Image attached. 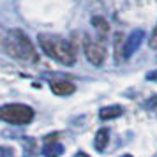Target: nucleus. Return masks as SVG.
Instances as JSON below:
<instances>
[{"instance_id": "1", "label": "nucleus", "mask_w": 157, "mask_h": 157, "mask_svg": "<svg viewBox=\"0 0 157 157\" xmlns=\"http://www.w3.org/2000/svg\"><path fill=\"white\" fill-rule=\"evenodd\" d=\"M41 50L50 58L57 60L64 65H72L76 62V51L69 41L62 39L60 36H51V34H39L37 37Z\"/></svg>"}, {"instance_id": "2", "label": "nucleus", "mask_w": 157, "mask_h": 157, "mask_svg": "<svg viewBox=\"0 0 157 157\" xmlns=\"http://www.w3.org/2000/svg\"><path fill=\"white\" fill-rule=\"evenodd\" d=\"M4 50L13 58H20V60H27V62H37V58H39L29 36L21 30H9L6 34Z\"/></svg>"}, {"instance_id": "3", "label": "nucleus", "mask_w": 157, "mask_h": 157, "mask_svg": "<svg viewBox=\"0 0 157 157\" xmlns=\"http://www.w3.org/2000/svg\"><path fill=\"white\" fill-rule=\"evenodd\" d=\"M34 109L27 104H4L0 106V120L13 124V125H25L32 122Z\"/></svg>"}, {"instance_id": "4", "label": "nucleus", "mask_w": 157, "mask_h": 157, "mask_svg": "<svg viewBox=\"0 0 157 157\" xmlns=\"http://www.w3.org/2000/svg\"><path fill=\"white\" fill-rule=\"evenodd\" d=\"M85 57L88 62L94 65H101L106 58V50L101 43H94V41H86L85 43Z\"/></svg>"}, {"instance_id": "5", "label": "nucleus", "mask_w": 157, "mask_h": 157, "mask_svg": "<svg viewBox=\"0 0 157 157\" xmlns=\"http://www.w3.org/2000/svg\"><path fill=\"white\" fill-rule=\"evenodd\" d=\"M143 37H145L143 30H132V32L129 34V37L125 39V46H124V58H129L138 48H140Z\"/></svg>"}, {"instance_id": "6", "label": "nucleus", "mask_w": 157, "mask_h": 157, "mask_svg": "<svg viewBox=\"0 0 157 157\" xmlns=\"http://www.w3.org/2000/svg\"><path fill=\"white\" fill-rule=\"evenodd\" d=\"M51 92L55 95H69L76 90V86L72 85L71 81H64V79H58V81H51Z\"/></svg>"}, {"instance_id": "7", "label": "nucleus", "mask_w": 157, "mask_h": 157, "mask_svg": "<svg viewBox=\"0 0 157 157\" xmlns=\"http://www.w3.org/2000/svg\"><path fill=\"white\" fill-rule=\"evenodd\" d=\"M122 113H124V108L118 106V104H113V106L101 108L99 117H101V120H111V118H118Z\"/></svg>"}, {"instance_id": "8", "label": "nucleus", "mask_w": 157, "mask_h": 157, "mask_svg": "<svg viewBox=\"0 0 157 157\" xmlns=\"http://www.w3.org/2000/svg\"><path fill=\"white\" fill-rule=\"evenodd\" d=\"M108 141H109V132H108L106 127H102L97 131V134H95V148L99 150V152H102V150L108 147Z\"/></svg>"}, {"instance_id": "9", "label": "nucleus", "mask_w": 157, "mask_h": 157, "mask_svg": "<svg viewBox=\"0 0 157 157\" xmlns=\"http://www.w3.org/2000/svg\"><path fill=\"white\" fill-rule=\"evenodd\" d=\"M64 154V147L60 145V143H50V145H46L43 148V155L46 157H60Z\"/></svg>"}, {"instance_id": "10", "label": "nucleus", "mask_w": 157, "mask_h": 157, "mask_svg": "<svg viewBox=\"0 0 157 157\" xmlns=\"http://www.w3.org/2000/svg\"><path fill=\"white\" fill-rule=\"evenodd\" d=\"M92 25L95 27L97 32H101V36H108V32H109V25L104 18H101V16H95L92 18Z\"/></svg>"}, {"instance_id": "11", "label": "nucleus", "mask_w": 157, "mask_h": 157, "mask_svg": "<svg viewBox=\"0 0 157 157\" xmlns=\"http://www.w3.org/2000/svg\"><path fill=\"white\" fill-rule=\"evenodd\" d=\"M124 46H125V39H124V34H115V53H117V58L122 60L124 58Z\"/></svg>"}, {"instance_id": "12", "label": "nucleus", "mask_w": 157, "mask_h": 157, "mask_svg": "<svg viewBox=\"0 0 157 157\" xmlns=\"http://www.w3.org/2000/svg\"><path fill=\"white\" fill-rule=\"evenodd\" d=\"M150 48L152 50H157V25H155V29H154V32H152V36H150Z\"/></svg>"}, {"instance_id": "13", "label": "nucleus", "mask_w": 157, "mask_h": 157, "mask_svg": "<svg viewBox=\"0 0 157 157\" xmlns=\"http://www.w3.org/2000/svg\"><path fill=\"white\" fill-rule=\"evenodd\" d=\"M0 157H13V148H9V147H0Z\"/></svg>"}, {"instance_id": "14", "label": "nucleus", "mask_w": 157, "mask_h": 157, "mask_svg": "<svg viewBox=\"0 0 157 157\" xmlns=\"http://www.w3.org/2000/svg\"><path fill=\"white\" fill-rule=\"evenodd\" d=\"M147 79H150V81H157V71L147 72Z\"/></svg>"}, {"instance_id": "15", "label": "nucleus", "mask_w": 157, "mask_h": 157, "mask_svg": "<svg viewBox=\"0 0 157 157\" xmlns=\"http://www.w3.org/2000/svg\"><path fill=\"white\" fill-rule=\"evenodd\" d=\"M148 108H155L157 106V95L155 97H152V101H148V104H147Z\"/></svg>"}, {"instance_id": "16", "label": "nucleus", "mask_w": 157, "mask_h": 157, "mask_svg": "<svg viewBox=\"0 0 157 157\" xmlns=\"http://www.w3.org/2000/svg\"><path fill=\"white\" fill-rule=\"evenodd\" d=\"M120 157H132L131 154H125V155H120Z\"/></svg>"}, {"instance_id": "17", "label": "nucleus", "mask_w": 157, "mask_h": 157, "mask_svg": "<svg viewBox=\"0 0 157 157\" xmlns=\"http://www.w3.org/2000/svg\"><path fill=\"white\" fill-rule=\"evenodd\" d=\"M155 157H157V155H155Z\"/></svg>"}]
</instances>
